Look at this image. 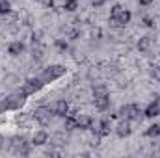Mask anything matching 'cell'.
Segmentation results:
<instances>
[{
	"mask_svg": "<svg viewBox=\"0 0 160 158\" xmlns=\"http://www.w3.org/2000/svg\"><path fill=\"white\" fill-rule=\"evenodd\" d=\"M56 48L60 50V52H65V50H69V39L65 37V39H56Z\"/></svg>",
	"mask_w": 160,
	"mask_h": 158,
	"instance_id": "obj_19",
	"label": "cell"
},
{
	"mask_svg": "<svg viewBox=\"0 0 160 158\" xmlns=\"http://www.w3.org/2000/svg\"><path fill=\"white\" fill-rule=\"evenodd\" d=\"M158 153H160V149H158Z\"/></svg>",
	"mask_w": 160,
	"mask_h": 158,
	"instance_id": "obj_29",
	"label": "cell"
},
{
	"mask_svg": "<svg viewBox=\"0 0 160 158\" xmlns=\"http://www.w3.org/2000/svg\"><path fill=\"white\" fill-rule=\"evenodd\" d=\"M11 2H13V0H11Z\"/></svg>",
	"mask_w": 160,
	"mask_h": 158,
	"instance_id": "obj_30",
	"label": "cell"
},
{
	"mask_svg": "<svg viewBox=\"0 0 160 158\" xmlns=\"http://www.w3.org/2000/svg\"><path fill=\"white\" fill-rule=\"evenodd\" d=\"M143 116V110L138 104H125L119 108V117L128 119V121H140Z\"/></svg>",
	"mask_w": 160,
	"mask_h": 158,
	"instance_id": "obj_1",
	"label": "cell"
},
{
	"mask_svg": "<svg viewBox=\"0 0 160 158\" xmlns=\"http://www.w3.org/2000/svg\"><path fill=\"white\" fill-rule=\"evenodd\" d=\"M125 7L121 6V4H114L112 7H110V21H116L118 17H119V13L123 11Z\"/></svg>",
	"mask_w": 160,
	"mask_h": 158,
	"instance_id": "obj_16",
	"label": "cell"
},
{
	"mask_svg": "<svg viewBox=\"0 0 160 158\" xmlns=\"http://www.w3.org/2000/svg\"><path fill=\"white\" fill-rule=\"evenodd\" d=\"M142 24H143L145 28H155V19H153L151 15H145V17L142 19Z\"/></svg>",
	"mask_w": 160,
	"mask_h": 158,
	"instance_id": "obj_20",
	"label": "cell"
},
{
	"mask_svg": "<svg viewBox=\"0 0 160 158\" xmlns=\"http://www.w3.org/2000/svg\"><path fill=\"white\" fill-rule=\"evenodd\" d=\"M89 2H91L93 7H102V6L106 4V0H89Z\"/></svg>",
	"mask_w": 160,
	"mask_h": 158,
	"instance_id": "obj_25",
	"label": "cell"
},
{
	"mask_svg": "<svg viewBox=\"0 0 160 158\" xmlns=\"http://www.w3.org/2000/svg\"><path fill=\"white\" fill-rule=\"evenodd\" d=\"M93 104L97 110L101 112H106L110 108V95H104V97H93Z\"/></svg>",
	"mask_w": 160,
	"mask_h": 158,
	"instance_id": "obj_12",
	"label": "cell"
},
{
	"mask_svg": "<svg viewBox=\"0 0 160 158\" xmlns=\"http://www.w3.org/2000/svg\"><path fill=\"white\" fill-rule=\"evenodd\" d=\"M145 136H147V138H158L160 136V125L158 123H153L151 126H147Z\"/></svg>",
	"mask_w": 160,
	"mask_h": 158,
	"instance_id": "obj_15",
	"label": "cell"
},
{
	"mask_svg": "<svg viewBox=\"0 0 160 158\" xmlns=\"http://www.w3.org/2000/svg\"><path fill=\"white\" fill-rule=\"evenodd\" d=\"M151 45H153V39H151L149 36H143V37L138 39V50H140V52H147V50L151 48Z\"/></svg>",
	"mask_w": 160,
	"mask_h": 158,
	"instance_id": "obj_13",
	"label": "cell"
},
{
	"mask_svg": "<svg viewBox=\"0 0 160 158\" xmlns=\"http://www.w3.org/2000/svg\"><path fill=\"white\" fill-rule=\"evenodd\" d=\"M104 95H110V89L104 84H95L93 86V97H104Z\"/></svg>",
	"mask_w": 160,
	"mask_h": 158,
	"instance_id": "obj_14",
	"label": "cell"
},
{
	"mask_svg": "<svg viewBox=\"0 0 160 158\" xmlns=\"http://www.w3.org/2000/svg\"><path fill=\"white\" fill-rule=\"evenodd\" d=\"M11 13V0H0V15Z\"/></svg>",
	"mask_w": 160,
	"mask_h": 158,
	"instance_id": "obj_17",
	"label": "cell"
},
{
	"mask_svg": "<svg viewBox=\"0 0 160 158\" xmlns=\"http://www.w3.org/2000/svg\"><path fill=\"white\" fill-rule=\"evenodd\" d=\"M38 2H45V0H38Z\"/></svg>",
	"mask_w": 160,
	"mask_h": 158,
	"instance_id": "obj_28",
	"label": "cell"
},
{
	"mask_svg": "<svg viewBox=\"0 0 160 158\" xmlns=\"http://www.w3.org/2000/svg\"><path fill=\"white\" fill-rule=\"evenodd\" d=\"M160 116V99H155L153 102H149L143 110V117L147 119H155Z\"/></svg>",
	"mask_w": 160,
	"mask_h": 158,
	"instance_id": "obj_6",
	"label": "cell"
},
{
	"mask_svg": "<svg viewBox=\"0 0 160 158\" xmlns=\"http://www.w3.org/2000/svg\"><path fill=\"white\" fill-rule=\"evenodd\" d=\"M89 34H91V39H101V37H102V30H101L99 26H93Z\"/></svg>",
	"mask_w": 160,
	"mask_h": 158,
	"instance_id": "obj_22",
	"label": "cell"
},
{
	"mask_svg": "<svg viewBox=\"0 0 160 158\" xmlns=\"http://www.w3.org/2000/svg\"><path fill=\"white\" fill-rule=\"evenodd\" d=\"M4 143H6V138H4V136H0V149L4 147Z\"/></svg>",
	"mask_w": 160,
	"mask_h": 158,
	"instance_id": "obj_27",
	"label": "cell"
},
{
	"mask_svg": "<svg viewBox=\"0 0 160 158\" xmlns=\"http://www.w3.org/2000/svg\"><path fill=\"white\" fill-rule=\"evenodd\" d=\"M77 128H80V130H91L93 128V117L91 116H86V114H78Z\"/></svg>",
	"mask_w": 160,
	"mask_h": 158,
	"instance_id": "obj_8",
	"label": "cell"
},
{
	"mask_svg": "<svg viewBox=\"0 0 160 158\" xmlns=\"http://www.w3.org/2000/svg\"><path fill=\"white\" fill-rule=\"evenodd\" d=\"M97 136H101V138H106V136H110V132H112V121L110 117H102L99 121V125L95 126V128H91Z\"/></svg>",
	"mask_w": 160,
	"mask_h": 158,
	"instance_id": "obj_3",
	"label": "cell"
},
{
	"mask_svg": "<svg viewBox=\"0 0 160 158\" xmlns=\"http://www.w3.org/2000/svg\"><path fill=\"white\" fill-rule=\"evenodd\" d=\"M24 50H26V45H24L22 41H11V43H9V47H8L9 56H21Z\"/></svg>",
	"mask_w": 160,
	"mask_h": 158,
	"instance_id": "obj_10",
	"label": "cell"
},
{
	"mask_svg": "<svg viewBox=\"0 0 160 158\" xmlns=\"http://www.w3.org/2000/svg\"><path fill=\"white\" fill-rule=\"evenodd\" d=\"M114 130H116V136H118V138H128V136L132 134L130 121H128V119H123V121H119V125H118Z\"/></svg>",
	"mask_w": 160,
	"mask_h": 158,
	"instance_id": "obj_7",
	"label": "cell"
},
{
	"mask_svg": "<svg viewBox=\"0 0 160 158\" xmlns=\"http://www.w3.org/2000/svg\"><path fill=\"white\" fill-rule=\"evenodd\" d=\"M65 37H67L69 41L78 39V37H80V30H78V28H71V30L67 32V36H65Z\"/></svg>",
	"mask_w": 160,
	"mask_h": 158,
	"instance_id": "obj_21",
	"label": "cell"
},
{
	"mask_svg": "<svg viewBox=\"0 0 160 158\" xmlns=\"http://www.w3.org/2000/svg\"><path fill=\"white\" fill-rule=\"evenodd\" d=\"M47 141H48V134H47V130H38V132L32 136V145H34V147L47 145Z\"/></svg>",
	"mask_w": 160,
	"mask_h": 158,
	"instance_id": "obj_11",
	"label": "cell"
},
{
	"mask_svg": "<svg viewBox=\"0 0 160 158\" xmlns=\"http://www.w3.org/2000/svg\"><path fill=\"white\" fill-rule=\"evenodd\" d=\"M41 37H43L41 32H34V34H32V45H34V47H36V45H41Z\"/></svg>",
	"mask_w": 160,
	"mask_h": 158,
	"instance_id": "obj_23",
	"label": "cell"
},
{
	"mask_svg": "<svg viewBox=\"0 0 160 158\" xmlns=\"http://www.w3.org/2000/svg\"><path fill=\"white\" fill-rule=\"evenodd\" d=\"M69 112H71V110H69V102L63 101V99H60V101H56V102L52 104V114H54L56 117H65Z\"/></svg>",
	"mask_w": 160,
	"mask_h": 158,
	"instance_id": "obj_5",
	"label": "cell"
},
{
	"mask_svg": "<svg viewBox=\"0 0 160 158\" xmlns=\"http://www.w3.org/2000/svg\"><path fill=\"white\" fill-rule=\"evenodd\" d=\"M130 21H132V13L128 9H123L119 17L116 21H110V22H112V26H127V24H130Z\"/></svg>",
	"mask_w": 160,
	"mask_h": 158,
	"instance_id": "obj_9",
	"label": "cell"
},
{
	"mask_svg": "<svg viewBox=\"0 0 160 158\" xmlns=\"http://www.w3.org/2000/svg\"><path fill=\"white\" fill-rule=\"evenodd\" d=\"M41 87H43V78H32L22 86L21 93H22V95H32V93H36L38 89H41Z\"/></svg>",
	"mask_w": 160,
	"mask_h": 158,
	"instance_id": "obj_4",
	"label": "cell"
},
{
	"mask_svg": "<svg viewBox=\"0 0 160 158\" xmlns=\"http://www.w3.org/2000/svg\"><path fill=\"white\" fill-rule=\"evenodd\" d=\"M63 9L65 11H77L78 9V0H65L63 2Z\"/></svg>",
	"mask_w": 160,
	"mask_h": 158,
	"instance_id": "obj_18",
	"label": "cell"
},
{
	"mask_svg": "<svg viewBox=\"0 0 160 158\" xmlns=\"http://www.w3.org/2000/svg\"><path fill=\"white\" fill-rule=\"evenodd\" d=\"M65 75V67L63 65H52V67H47L45 73H43V80L45 82H50V80H56L60 77Z\"/></svg>",
	"mask_w": 160,
	"mask_h": 158,
	"instance_id": "obj_2",
	"label": "cell"
},
{
	"mask_svg": "<svg viewBox=\"0 0 160 158\" xmlns=\"http://www.w3.org/2000/svg\"><path fill=\"white\" fill-rule=\"evenodd\" d=\"M151 75H153V78L158 80L160 82V65H155L153 69H151Z\"/></svg>",
	"mask_w": 160,
	"mask_h": 158,
	"instance_id": "obj_24",
	"label": "cell"
},
{
	"mask_svg": "<svg viewBox=\"0 0 160 158\" xmlns=\"http://www.w3.org/2000/svg\"><path fill=\"white\" fill-rule=\"evenodd\" d=\"M138 4H140V6H151L153 0H138Z\"/></svg>",
	"mask_w": 160,
	"mask_h": 158,
	"instance_id": "obj_26",
	"label": "cell"
}]
</instances>
